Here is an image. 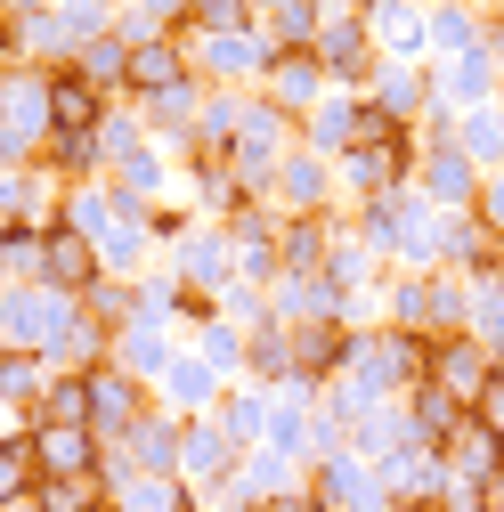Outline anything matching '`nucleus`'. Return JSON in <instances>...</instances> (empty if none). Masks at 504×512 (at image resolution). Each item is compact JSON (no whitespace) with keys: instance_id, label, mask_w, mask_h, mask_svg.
Segmentation results:
<instances>
[{"instance_id":"nucleus-1","label":"nucleus","mask_w":504,"mask_h":512,"mask_svg":"<svg viewBox=\"0 0 504 512\" xmlns=\"http://www.w3.org/2000/svg\"><path fill=\"white\" fill-rule=\"evenodd\" d=\"M147 415H155V382H139L131 366H114V358L90 366V431H98L106 447H122Z\"/></svg>"},{"instance_id":"nucleus-2","label":"nucleus","mask_w":504,"mask_h":512,"mask_svg":"<svg viewBox=\"0 0 504 512\" xmlns=\"http://www.w3.org/2000/svg\"><path fill=\"white\" fill-rule=\"evenodd\" d=\"M431 382L448 391L464 415H480V399L496 391V350L480 334H448V342H431Z\"/></svg>"},{"instance_id":"nucleus-3","label":"nucleus","mask_w":504,"mask_h":512,"mask_svg":"<svg viewBox=\"0 0 504 512\" xmlns=\"http://www.w3.org/2000/svg\"><path fill=\"white\" fill-rule=\"evenodd\" d=\"M33 464H41V480H98L106 439L90 423H33Z\"/></svg>"},{"instance_id":"nucleus-4","label":"nucleus","mask_w":504,"mask_h":512,"mask_svg":"<svg viewBox=\"0 0 504 512\" xmlns=\"http://www.w3.org/2000/svg\"><path fill=\"white\" fill-rule=\"evenodd\" d=\"M49 131L57 139H98V122H106V106H98V82L82 74V66H66V74H49Z\"/></svg>"},{"instance_id":"nucleus-5","label":"nucleus","mask_w":504,"mask_h":512,"mask_svg":"<svg viewBox=\"0 0 504 512\" xmlns=\"http://www.w3.org/2000/svg\"><path fill=\"white\" fill-rule=\"evenodd\" d=\"M439 464H448L456 480H480V488H488V480L504 472V431H488L480 415H464V423L448 431V447H439Z\"/></svg>"},{"instance_id":"nucleus-6","label":"nucleus","mask_w":504,"mask_h":512,"mask_svg":"<svg viewBox=\"0 0 504 512\" xmlns=\"http://www.w3.org/2000/svg\"><path fill=\"white\" fill-rule=\"evenodd\" d=\"M318 90H326V66L309 49H277L269 57V106L277 114H318Z\"/></svg>"},{"instance_id":"nucleus-7","label":"nucleus","mask_w":504,"mask_h":512,"mask_svg":"<svg viewBox=\"0 0 504 512\" xmlns=\"http://www.w3.org/2000/svg\"><path fill=\"white\" fill-rule=\"evenodd\" d=\"M399 415H407V431H415L423 447H448V431L464 423V407H456L448 391H439V382H431V374H423V382H415V391L399 399Z\"/></svg>"},{"instance_id":"nucleus-8","label":"nucleus","mask_w":504,"mask_h":512,"mask_svg":"<svg viewBox=\"0 0 504 512\" xmlns=\"http://www.w3.org/2000/svg\"><path fill=\"white\" fill-rule=\"evenodd\" d=\"M122 82H131L139 98H171V90L187 82V66H179V41H139V49H131V66H122Z\"/></svg>"},{"instance_id":"nucleus-9","label":"nucleus","mask_w":504,"mask_h":512,"mask_svg":"<svg viewBox=\"0 0 504 512\" xmlns=\"http://www.w3.org/2000/svg\"><path fill=\"white\" fill-rule=\"evenodd\" d=\"M49 391V358L41 350H0V399L9 407H33Z\"/></svg>"},{"instance_id":"nucleus-10","label":"nucleus","mask_w":504,"mask_h":512,"mask_svg":"<svg viewBox=\"0 0 504 512\" xmlns=\"http://www.w3.org/2000/svg\"><path fill=\"white\" fill-rule=\"evenodd\" d=\"M33 512H106V480H33Z\"/></svg>"},{"instance_id":"nucleus-11","label":"nucleus","mask_w":504,"mask_h":512,"mask_svg":"<svg viewBox=\"0 0 504 512\" xmlns=\"http://www.w3.org/2000/svg\"><path fill=\"white\" fill-rule=\"evenodd\" d=\"M472 334L504 358V277H480V285H472Z\"/></svg>"},{"instance_id":"nucleus-12","label":"nucleus","mask_w":504,"mask_h":512,"mask_svg":"<svg viewBox=\"0 0 504 512\" xmlns=\"http://www.w3.org/2000/svg\"><path fill=\"white\" fill-rule=\"evenodd\" d=\"M472 212H480V220L504 236V171H488V179H480V204H472Z\"/></svg>"},{"instance_id":"nucleus-13","label":"nucleus","mask_w":504,"mask_h":512,"mask_svg":"<svg viewBox=\"0 0 504 512\" xmlns=\"http://www.w3.org/2000/svg\"><path fill=\"white\" fill-rule=\"evenodd\" d=\"M122 66H131V49H90V57H82L90 82H122Z\"/></svg>"},{"instance_id":"nucleus-14","label":"nucleus","mask_w":504,"mask_h":512,"mask_svg":"<svg viewBox=\"0 0 504 512\" xmlns=\"http://www.w3.org/2000/svg\"><path fill=\"white\" fill-rule=\"evenodd\" d=\"M196 9H204L212 25H236V0H196Z\"/></svg>"},{"instance_id":"nucleus-15","label":"nucleus","mask_w":504,"mask_h":512,"mask_svg":"<svg viewBox=\"0 0 504 512\" xmlns=\"http://www.w3.org/2000/svg\"><path fill=\"white\" fill-rule=\"evenodd\" d=\"M391 512H431V504H391Z\"/></svg>"},{"instance_id":"nucleus-16","label":"nucleus","mask_w":504,"mask_h":512,"mask_svg":"<svg viewBox=\"0 0 504 512\" xmlns=\"http://www.w3.org/2000/svg\"><path fill=\"white\" fill-rule=\"evenodd\" d=\"M496 277H504V261H496Z\"/></svg>"}]
</instances>
